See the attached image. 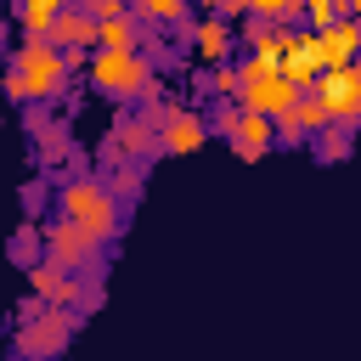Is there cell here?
I'll use <instances>...</instances> for the list:
<instances>
[{
  "label": "cell",
  "mask_w": 361,
  "mask_h": 361,
  "mask_svg": "<svg viewBox=\"0 0 361 361\" xmlns=\"http://www.w3.org/2000/svg\"><path fill=\"white\" fill-rule=\"evenodd\" d=\"M68 73L73 68H68L62 45H51L45 34H23L6 51V96L11 102H56Z\"/></svg>",
  "instance_id": "obj_1"
},
{
  "label": "cell",
  "mask_w": 361,
  "mask_h": 361,
  "mask_svg": "<svg viewBox=\"0 0 361 361\" xmlns=\"http://www.w3.org/2000/svg\"><path fill=\"white\" fill-rule=\"evenodd\" d=\"M85 73H90V90L107 96V102H141V96H158L152 62H147V51H135V45H96V51L85 56Z\"/></svg>",
  "instance_id": "obj_2"
},
{
  "label": "cell",
  "mask_w": 361,
  "mask_h": 361,
  "mask_svg": "<svg viewBox=\"0 0 361 361\" xmlns=\"http://www.w3.org/2000/svg\"><path fill=\"white\" fill-rule=\"evenodd\" d=\"M56 214L73 220V226H85L96 243H113L118 226H124V209L107 192V180H62L56 186Z\"/></svg>",
  "instance_id": "obj_3"
},
{
  "label": "cell",
  "mask_w": 361,
  "mask_h": 361,
  "mask_svg": "<svg viewBox=\"0 0 361 361\" xmlns=\"http://www.w3.org/2000/svg\"><path fill=\"white\" fill-rule=\"evenodd\" d=\"M293 96H299V90L276 73V56H254V51H248V56L237 62V96H231V102H237L243 113H265V118H276V113L293 107Z\"/></svg>",
  "instance_id": "obj_4"
},
{
  "label": "cell",
  "mask_w": 361,
  "mask_h": 361,
  "mask_svg": "<svg viewBox=\"0 0 361 361\" xmlns=\"http://www.w3.org/2000/svg\"><path fill=\"white\" fill-rule=\"evenodd\" d=\"M310 90H316L327 124H344V130H350V124L361 118V68H355V62H344V68H322V73L310 79Z\"/></svg>",
  "instance_id": "obj_5"
},
{
  "label": "cell",
  "mask_w": 361,
  "mask_h": 361,
  "mask_svg": "<svg viewBox=\"0 0 361 361\" xmlns=\"http://www.w3.org/2000/svg\"><path fill=\"white\" fill-rule=\"evenodd\" d=\"M39 243H45V254H51L56 265L102 276V243H96L85 226H73V220H62V214H56L51 226H39Z\"/></svg>",
  "instance_id": "obj_6"
},
{
  "label": "cell",
  "mask_w": 361,
  "mask_h": 361,
  "mask_svg": "<svg viewBox=\"0 0 361 361\" xmlns=\"http://www.w3.org/2000/svg\"><path fill=\"white\" fill-rule=\"evenodd\" d=\"M73 338V310L68 305H39L28 322H17V350L23 355H62Z\"/></svg>",
  "instance_id": "obj_7"
},
{
  "label": "cell",
  "mask_w": 361,
  "mask_h": 361,
  "mask_svg": "<svg viewBox=\"0 0 361 361\" xmlns=\"http://www.w3.org/2000/svg\"><path fill=\"white\" fill-rule=\"evenodd\" d=\"M79 288H85V276L79 271H68V265H56L51 254H39L34 265H28V293L34 299H45V305H79Z\"/></svg>",
  "instance_id": "obj_8"
},
{
  "label": "cell",
  "mask_w": 361,
  "mask_h": 361,
  "mask_svg": "<svg viewBox=\"0 0 361 361\" xmlns=\"http://www.w3.org/2000/svg\"><path fill=\"white\" fill-rule=\"evenodd\" d=\"M355 45H361V23H355V17H333L327 28H310L316 68H344V62H355Z\"/></svg>",
  "instance_id": "obj_9"
},
{
  "label": "cell",
  "mask_w": 361,
  "mask_h": 361,
  "mask_svg": "<svg viewBox=\"0 0 361 361\" xmlns=\"http://www.w3.org/2000/svg\"><path fill=\"white\" fill-rule=\"evenodd\" d=\"M220 135H226V147H231L243 164H259V158L271 152V141H276V135H271V118H265V113H243V107L231 113V124H226Z\"/></svg>",
  "instance_id": "obj_10"
},
{
  "label": "cell",
  "mask_w": 361,
  "mask_h": 361,
  "mask_svg": "<svg viewBox=\"0 0 361 361\" xmlns=\"http://www.w3.org/2000/svg\"><path fill=\"white\" fill-rule=\"evenodd\" d=\"M203 141H209V118L192 113V107H175V113L158 124V152H175V158H180V152H197Z\"/></svg>",
  "instance_id": "obj_11"
},
{
  "label": "cell",
  "mask_w": 361,
  "mask_h": 361,
  "mask_svg": "<svg viewBox=\"0 0 361 361\" xmlns=\"http://www.w3.org/2000/svg\"><path fill=\"white\" fill-rule=\"evenodd\" d=\"M186 39H192V56L209 68V62H226L231 51H237V34H231V23L226 17H203V23H186Z\"/></svg>",
  "instance_id": "obj_12"
},
{
  "label": "cell",
  "mask_w": 361,
  "mask_h": 361,
  "mask_svg": "<svg viewBox=\"0 0 361 361\" xmlns=\"http://www.w3.org/2000/svg\"><path fill=\"white\" fill-rule=\"evenodd\" d=\"M107 152H113V158H135V164H147V158L158 152V130H152L141 113H124V118L113 124V141H107Z\"/></svg>",
  "instance_id": "obj_13"
},
{
  "label": "cell",
  "mask_w": 361,
  "mask_h": 361,
  "mask_svg": "<svg viewBox=\"0 0 361 361\" xmlns=\"http://www.w3.org/2000/svg\"><path fill=\"white\" fill-rule=\"evenodd\" d=\"M45 39L62 45V51H85V45H96V17H90L85 6H62V11L51 17Z\"/></svg>",
  "instance_id": "obj_14"
},
{
  "label": "cell",
  "mask_w": 361,
  "mask_h": 361,
  "mask_svg": "<svg viewBox=\"0 0 361 361\" xmlns=\"http://www.w3.org/2000/svg\"><path fill=\"white\" fill-rule=\"evenodd\" d=\"M130 17L147 28H180L192 11H186V0H130Z\"/></svg>",
  "instance_id": "obj_15"
},
{
  "label": "cell",
  "mask_w": 361,
  "mask_h": 361,
  "mask_svg": "<svg viewBox=\"0 0 361 361\" xmlns=\"http://www.w3.org/2000/svg\"><path fill=\"white\" fill-rule=\"evenodd\" d=\"M34 135H39V164H62L68 152H73V141H68V124H56V118H39L34 124Z\"/></svg>",
  "instance_id": "obj_16"
},
{
  "label": "cell",
  "mask_w": 361,
  "mask_h": 361,
  "mask_svg": "<svg viewBox=\"0 0 361 361\" xmlns=\"http://www.w3.org/2000/svg\"><path fill=\"white\" fill-rule=\"evenodd\" d=\"M305 141L316 147L322 164H344V158H350V130H344V124H322V130H310Z\"/></svg>",
  "instance_id": "obj_17"
},
{
  "label": "cell",
  "mask_w": 361,
  "mask_h": 361,
  "mask_svg": "<svg viewBox=\"0 0 361 361\" xmlns=\"http://www.w3.org/2000/svg\"><path fill=\"white\" fill-rule=\"evenodd\" d=\"M237 45H248L254 56H276V23H265V17L243 11V34H237Z\"/></svg>",
  "instance_id": "obj_18"
},
{
  "label": "cell",
  "mask_w": 361,
  "mask_h": 361,
  "mask_svg": "<svg viewBox=\"0 0 361 361\" xmlns=\"http://www.w3.org/2000/svg\"><path fill=\"white\" fill-rule=\"evenodd\" d=\"M62 6H68V0H17V23H23V34H45L51 17H56Z\"/></svg>",
  "instance_id": "obj_19"
},
{
  "label": "cell",
  "mask_w": 361,
  "mask_h": 361,
  "mask_svg": "<svg viewBox=\"0 0 361 361\" xmlns=\"http://www.w3.org/2000/svg\"><path fill=\"white\" fill-rule=\"evenodd\" d=\"M141 180H147V164L118 158V169H113V180H107V192H113V197H141Z\"/></svg>",
  "instance_id": "obj_20"
},
{
  "label": "cell",
  "mask_w": 361,
  "mask_h": 361,
  "mask_svg": "<svg viewBox=\"0 0 361 361\" xmlns=\"http://www.w3.org/2000/svg\"><path fill=\"white\" fill-rule=\"evenodd\" d=\"M135 28H141V23H135L130 11H124V17H102V23H96V45H135Z\"/></svg>",
  "instance_id": "obj_21"
},
{
  "label": "cell",
  "mask_w": 361,
  "mask_h": 361,
  "mask_svg": "<svg viewBox=\"0 0 361 361\" xmlns=\"http://www.w3.org/2000/svg\"><path fill=\"white\" fill-rule=\"evenodd\" d=\"M203 85H209V96H237V62L226 56V62H209V73H203Z\"/></svg>",
  "instance_id": "obj_22"
},
{
  "label": "cell",
  "mask_w": 361,
  "mask_h": 361,
  "mask_svg": "<svg viewBox=\"0 0 361 361\" xmlns=\"http://www.w3.org/2000/svg\"><path fill=\"white\" fill-rule=\"evenodd\" d=\"M299 17H305L310 28H327V23L338 17V0H305V6H299Z\"/></svg>",
  "instance_id": "obj_23"
},
{
  "label": "cell",
  "mask_w": 361,
  "mask_h": 361,
  "mask_svg": "<svg viewBox=\"0 0 361 361\" xmlns=\"http://www.w3.org/2000/svg\"><path fill=\"white\" fill-rule=\"evenodd\" d=\"M68 6H85L96 23H102V17H124V11H130V0H68Z\"/></svg>",
  "instance_id": "obj_24"
},
{
  "label": "cell",
  "mask_w": 361,
  "mask_h": 361,
  "mask_svg": "<svg viewBox=\"0 0 361 361\" xmlns=\"http://www.w3.org/2000/svg\"><path fill=\"white\" fill-rule=\"evenodd\" d=\"M34 248H39V226H23V231H17V243H11V254H17L23 265H34Z\"/></svg>",
  "instance_id": "obj_25"
},
{
  "label": "cell",
  "mask_w": 361,
  "mask_h": 361,
  "mask_svg": "<svg viewBox=\"0 0 361 361\" xmlns=\"http://www.w3.org/2000/svg\"><path fill=\"white\" fill-rule=\"evenodd\" d=\"M299 6H305V0H265V11H259V17H265V23H293V17H299Z\"/></svg>",
  "instance_id": "obj_26"
},
{
  "label": "cell",
  "mask_w": 361,
  "mask_h": 361,
  "mask_svg": "<svg viewBox=\"0 0 361 361\" xmlns=\"http://www.w3.org/2000/svg\"><path fill=\"white\" fill-rule=\"evenodd\" d=\"M197 6H203V11H214V17H226V23H231V17H243V6H237V0H197Z\"/></svg>",
  "instance_id": "obj_27"
},
{
  "label": "cell",
  "mask_w": 361,
  "mask_h": 361,
  "mask_svg": "<svg viewBox=\"0 0 361 361\" xmlns=\"http://www.w3.org/2000/svg\"><path fill=\"white\" fill-rule=\"evenodd\" d=\"M361 11V0H338V17H355Z\"/></svg>",
  "instance_id": "obj_28"
},
{
  "label": "cell",
  "mask_w": 361,
  "mask_h": 361,
  "mask_svg": "<svg viewBox=\"0 0 361 361\" xmlns=\"http://www.w3.org/2000/svg\"><path fill=\"white\" fill-rule=\"evenodd\" d=\"M6 51H11V45H6V23H0V62H6Z\"/></svg>",
  "instance_id": "obj_29"
}]
</instances>
